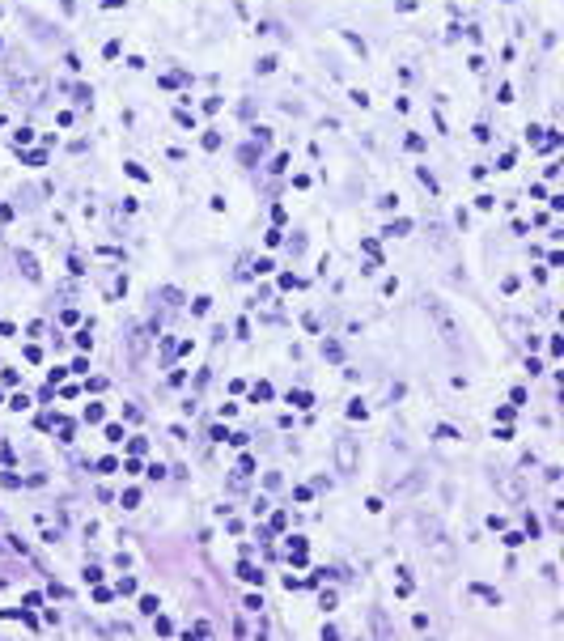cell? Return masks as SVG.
<instances>
[{
	"label": "cell",
	"mask_w": 564,
	"mask_h": 641,
	"mask_svg": "<svg viewBox=\"0 0 564 641\" xmlns=\"http://www.w3.org/2000/svg\"><path fill=\"white\" fill-rule=\"evenodd\" d=\"M340 463H344V467H352V442H348V437L340 442Z\"/></svg>",
	"instance_id": "1"
}]
</instances>
